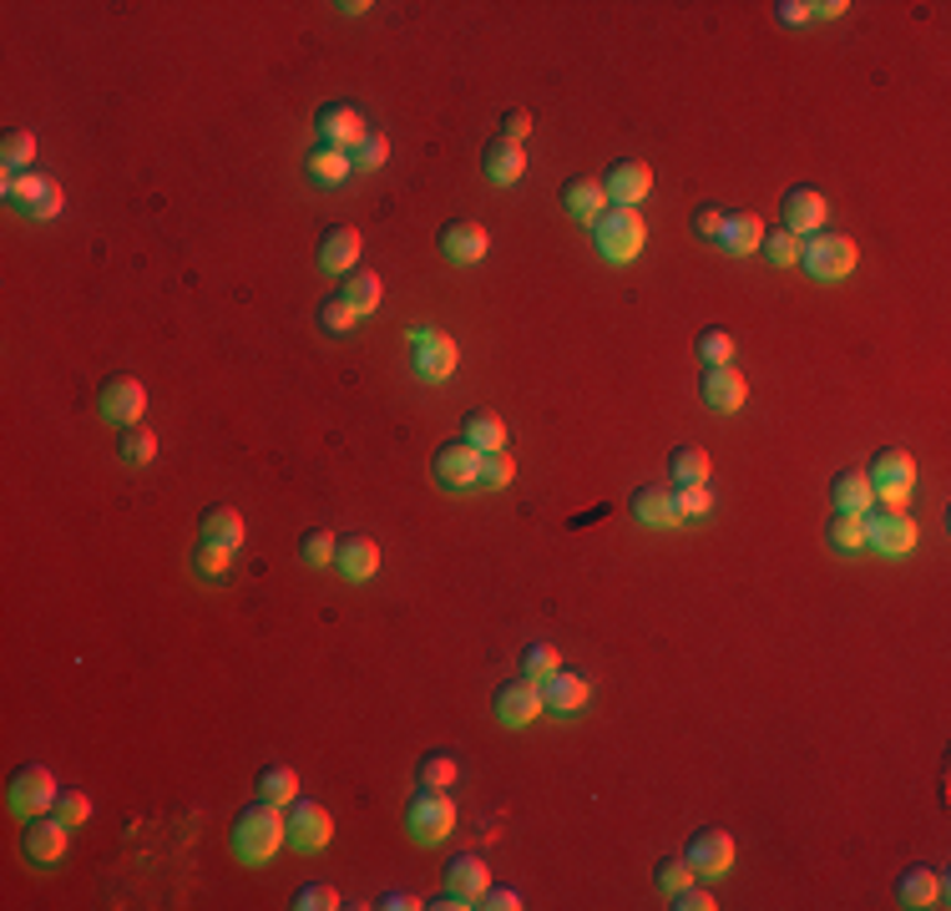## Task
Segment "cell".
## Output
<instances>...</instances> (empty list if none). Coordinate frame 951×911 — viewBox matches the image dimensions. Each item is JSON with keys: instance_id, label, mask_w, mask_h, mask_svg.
<instances>
[{"instance_id": "6da1fadb", "label": "cell", "mask_w": 951, "mask_h": 911, "mask_svg": "<svg viewBox=\"0 0 951 911\" xmlns=\"http://www.w3.org/2000/svg\"><path fill=\"white\" fill-rule=\"evenodd\" d=\"M284 840H289V816H284V805H274V800L249 805V810L233 820V856L238 861H249V866L274 861V851Z\"/></svg>"}, {"instance_id": "7a4b0ae2", "label": "cell", "mask_w": 951, "mask_h": 911, "mask_svg": "<svg viewBox=\"0 0 951 911\" xmlns=\"http://www.w3.org/2000/svg\"><path fill=\"white\" fill-rule=\"evenodd\" d=\"M593 239H597V253H603V259L628 264V259L642 253V243H648V223H642L638 208H607V213L593 223Z\"/></svg>"}, {"instance_id": "3957f363", "label": "cell", "mask_w": 951, "mask_h": 911, "mask_svg": "<svg viewBox=\"0 0 951 911\" xmlns=\"http://www.w3.org/2000/svg\"><path fill=\"white\" fill-rule=\"evenodd\" d=\"M856 239H845V233H809L805 243H800V264H805L809 279H821V284H835V279H845L850 269H856Z\"/></svg>"}, {"instance_id": "277c9868", "label": "cell", "mask_w": 951, "mask_h": 911, "mask_svg": "<svg viewBox=\"0 0 951 911\" xmlns=\"http://www.w3.org/2000/svg\"><path fill=\"white\" fill-rule=\"evenodd\" d=\"M0 192H6V208L21 218H56L66 208V192L51 178H41V172H15V178H6Z\"/></svg>"}, {"instance_id": "5b68a950", "label": "cell", "mask_w": 951, "mask_h": 911, "mask_svg": "<svg viewBox=\"0 0 951 911\" xmlns=\"http://www.w3.org/2000/svg\"><path fill=\"white\" fill-rule=\"evenodd\" d=\"M405 826H410V836L420 846H436V840H446L456 830V800L446 790H420L410 800V810H405Z\"/></svg>"}, {"instance_id": "8992f818", "label": "cell", "mask_w": 951, "mask_h": 911, "mask_svg": "<svg viewBox=\"0 0 951 911\" xmlns=\"http://www.w3.org/2000/svg\"><path fill=\"white\" fill-rule=\"evenodd\" d=\"M870 492H876V502H886V506H901L906 496H911V486H916V461L906 451H880L876 461H870Z\"/></svg>"}, {"instance_id": "52a82bcc", "label": "cell", "mask_w": 951, "mask_h": 911, "mask_svg": "<svg viewBox=\"0 0 951 911\" xmlns=\"http://www.w3.org/2000/svg\"><path fill=\"white\" fill-rule=\"evenodd\" d=\"M866 547L880 557H906L916 547V522L901 506H886V512H866Z\"/></svg>"}, {"instance_id": "ba28073f", "label": "cell", "mask_w": 951, "mask_h": 911, "mask_svg": "<svg viewBox=\"0 0 951 911\" xmlns=\"http://www.w3.org/2000/svg\"><path fill=\"white\" fill-rule=\"evenodd\" d=\"M56 779H51V769L46 765H25V769H15V779H11V810L15 816H41V810H56Z\"/></svg>"}, {"instance_id": "9c48e42d", "label": "cell", "mask_w": 951, "mask_h": 911, "mask_svg": "<svg viewBox=\"0 0 951 911\" xmlns=\"http://www.w3.org/2000/svg\"><path fill=\"white\" fill-rule=\"evenodd\" d=\"M410 345H416V375L430 385L440 380H451L456 375V339L451 335H440V329H410Z\"/></svg>"}, {"instance_id": "30bf717a", "label": "cell", "mask_w": 951, "mask_h": 911, "mask_svg": "<svg viewBox=\"0 0 951 911\" xmlns=\"http://www.w3.org/2000/svg\"><path fill=\"white\" fill-rule=\"evenodd\" d=\"M96 410H102V420H112V426H137V416L147 410L143 380H132V375H112V380L102 385V396H96Z\"/></svg>"}, {"instance_id": "8fae6325", "label": "cell", "mask_w": 951, "mask_h": 911, "mask_svg": "<svg viewBox=\"0 0 951 911\" xmlns=\"http://www.w3.org/2000/svg\"><path fill=\"white\" fill-rule=\"evenodd\" d=\"M330 836H334L330 810H324L320 800H304V795H299L294 810H289V846H294V851H324Z\"/></svg>"}, {"instance_id": "7c38bea8", "label": "cell", "mask_w": 951, "mask_h": 911, "mask_svg": "<svg viewBox=\"0 0 951 911\" xmlns=\"http://www.w3.org/2000/svg\"><path fill=\"white\" fill-rule=\"evenodd\" d=\"M542 709H547V704H542V683H532L526 673L497 689V720L506 724V730H526V724H532Z\"/></svg>"}, {"instance_id": "4fadbf2b", "label": "cell", "mask_w": 951, "mask_h": 911, "mask_svg": "<svg viewBox=\"0 0 951 911\" xmlns=\"http://www.w3.org/2000/svg\"><path fill=\"white\" fill-rule=\"evenodd\" d=\"M683 861L693 866V876L713 881V876H724L729 866H734V836H729V830H699V836L689 840Z\"/></svg>"}, {"instance_id": "5bb4252c", "label": "cell", "mask_w": 951, "mask_h": 911, "mask_svg": "<svg viewBox=\"0 0 951 911\" xmlns=\"http://www.w3.org/2000/svg\"><path fill=\"white\" fill-rule=\"evenodd\" d=\"M603 192L613 208H638L648 192H654V172H648V163H613L603 178Z\"/></svg>"}, {"instance_id": "9a60e30c", "label": "cell", "mask_w": 951, "mask_h": 911, "mask_svg": "<svg viewBox=\"0 0 951 911\" xmlns=\"http://www.w3.org/2000/svg\"><path fill=\"white\" fill-rule=\"evenodd\" d=\"M314 133H320L324 147H339V153H355L359 143H365V117H359L355 107H345V102H334V107L320 112V122H314Z\"/></svg>"}, {"instance_id": "2e32d148", "label": "cell", "mask_w": 951, "mask_h": 911, "mask_svg": "<svg viewBox=\"0 0 951 911\" xmlns=\"http://www.w3.org/2000/svg\"><path fill=\"white\" fill-rule=\"evenodd\" d=\"M476 477H481V451H476L471 441H451L436 451V481L440 486H451V492H461V486H476Z\"/></svg>"}, {"instance_id": "e0dca14e", "label": "cell", "mask_w": 951, "mask_h": 911, "mask_svg": "<svg viewBox=\"0 0 951 911\" xmlns=\"http://www.w3.org/2000/svg\"><path fill=\"white\" fill-rule=\"evenodd\" d=\"M780 213H785V233H795V239H809V233H821L825 228V198L815 188H790L785 203H780Z\"/></svg>"}, {"instance_id": "ac0fdd59", "label": "cell", "mask_w": 951, "mask_h": 911, "mask_svg": "<svg viewBox=\"0 0 951 911\" xmlns=\"http://www.w3.org/2000/svg\"><path fill=\"white\" fill-rule=\"evenodd\" d=\"M66 830H72V826H61V820H41V816H31V820H25V836H21L25 861H36V866H56L61 856H66Z\"/></svg>"}, {"instance_id": "d6986e66", "label": "cell", "mask_w": 951, "mask_h": 911, "mask_svg": "<svg viewBox=\"0 0 951 911\" xmlns=\"http://www.w3.org/2000/svg\"><path fill=\"white\" fill-rule=\"evenodd\" d=\"M699 396L709 410H719V416H729V410H739L744 400H750V385H744V375L734 370V365H713L709 375H703Z\"/></svg>"}, {"instance_id": "ffe728a7", "label": "cell", "mask_w": 951, "mask_h": 911, "mask_svg": "<svg viewBox=\"0 0 951 911\" xmlns=\"http://www.w3.org/2000/svg\"><path fill=\"white\" fill-rule=\"evenodd\" d=\"M587 699H593V683H587L583 673L557 669L552 679H542V704H547L552 714H583Z\"/></svg>"}, {"instance_id": "44dd1931", "label": "cell", "mask_w": 951, "mask_h": 911, "mask_svg": "<svg viewBox=\"0 0 951 911\" xmlns=\"http://www.w3.org/2000/svg\"><path fill=\"white\" fill-rule=\"evenodd\" d=\"M487 249H491V239H487V228L481 223H451L446 233H440V253H446L451 264H461V269L481 264Z\"/></svg>"}, {"instance_id": "7402d4cb", "label": "cell", "mask_w": 951, "mask_h": 911, "mask_svg": "<svg viewBox=\"0 0 951 911\" xmlns=\"http://www.w3.org/2000/svg\"><path fill=\"white\" fill-rule=\"evenodd\" d=\"M359 249H365V239H359V228H330L320 243V269H330V274H355L359 269Z\"/></svg>"}, {"instance_id": "603a6c76", "label": "cell", "mask_w": 951, "mask_h": 911, "mask_svg": "<svg viewBox=\"0 0 951 911\" xmlns=\"http://www.w3.org/2000/svg\"><path fill=\"white\" fill-rule=\"evenodd\" d=\"M896 901L901 907H941L947 901V881H941L937 871H927V866H911V871L896 881Z\"/></svg>"}, {"instance_id": "cb8c5ba5", "label": "cell", "mask_w": 951, "mask_h": 911, "mask_svg": "<svg viewBox=\"0 0 951 911\" xmlns=\"http://www.w3.org/2000/svg\"><path fill=\"white\" fill-rule=\"evenodd\" d=\"M334 563H339V573H345L349 583H369V577L380 573V547L369 537H349V542H339Z\"/></svg>"}, {"instance_id": "d4e9b609", "label": "cell", "mask_w": 951, "mask_h": 911, "mask_svg": "<svg viewBox=\"0 0 951 911\" xmlns=\"http://www.w3.org/2000/svg\"><path fill=\"white\" fill-rule=\"evenodd\" d=\"M562 203H567L572 218H583V223H597V218L607 213V192L597 178H572L567 188H562Z\"/></svg>"}, {"instance_id": "484cf974", "label": "cell", "mask_w": 951, "mask_h": 911, "mask_svg": "<svg viewBox=\"0 0 951 911\" xmlns=\"http://www.w3.org/2000/svg\"><path fill=\"white\" fill-rule=\"evenodd\" d=\"M198 537L208 542V547H223V552H238L243 547V516L233 512V506H213V512L202 516Z\"/></svg>"}, {"instance_id": "4316f807", "label": "cell", "mask_w": 951, "mask_h": 911, "mask_svg": "<svg viewBox=\"0 0 951 911\" xmlns=\"http://www.w3.org/2000/svg\"><path fill=\"white\" fill-rule=\"evenodd\" d=\"M835 496V512H850V516H866L876 506V492H870V477L866 471H840L830 486Z\"/></svg>"}, {"instance_id": "83f0119b", "label": "cell", "mask_w": 951, "mask_h": 911, "mask_svg": "<svg viewBox=\"0 0 951 911\" xmlns=\"http://www.w3.org/2000/svg\"><path fill=\"white\" fill-rule=\"evenodd\" d=\"M481 163H487V178H491V182H501V188H512V182H522V172H526V153H522V143H506V137H501V143H491Z\"/></svg>"}, {"instance_id": "f1b7e54d", "label": "cell", "mask_w": 951, "mask_h": 911, "mask_svg": "<svg viewBox=\"0 0 951 911\" xmlns=\"http://www.w3.org/2000/svg\"><path fill=\"white\" fill-rule=\"evenodd\" d=\"M633 516H638L642 527H678V522H683L678 506H673V492H663V486H642V492L633 496Z\"/></svg>"}, {"instance_id": "f546056e", "label": "cell", "mask_w": 951, "mask_h": 911, "mask_svg": "<svg viewBox=\"0 0 951 911\" xmlns=\"http://www.w3.org/2000/svg\"><path fill=\"white\" fill-rule=\"evenodd\" d=\"M760 243H764L760 218H750V213H729L724 218V239H719V249H724V253H734V259H750V253H760Z\"/></svg>"}, {"instance_id": "4dcf8cb0", "label": "cell", "mask_w": 951, "mask_h": 911, "mask_svg": "<svg viewBox=\"0 0 951 911\" xmlns=\"http://www.w3.org/2000/svg\"><path fill=\"white\" fill-rule=\"evenodd\" d=\"M380 294L385 289H380V274H375V269H355V274H345V289H339V300H345L359 320L380 310Z\"/></svg>"}, {"instance_id": "1f68e13d", "label": "cell", "mask_w": 951, "mask_h": 911, "mask_svg": "<svg viewBox=\"0 0 951 911\" xmlns=\"http://www.w3.org/2000/svg\"><path fill=\"white\" fill-rule=\"evenodd\" d=\"M446 887L461 891V897H471V901H481V891L491 887L487 861H481V856H456L451 871H446Z\"/></svg>"}, {"instance_id": "d6a6232c", "label": "cell", "mask_w": 951, "mask_h": 911, "mask_svg": "<svg viewBox=\"0 0 951 911\" xmlns=\"http://www.w3.org/2000/svg\"><path fill=\"white\" fill-rule=\"evenodd\" d=\"M310 172H314V182H324V188H339V182L355 172V163H349V153H339V147H314L310 153Z\"/></svg>"}, {"instance_id": "836d02e7", "label": "cell", "mask_w": 951, "mask_h": 911, "mask_svg": "<svg viewBox=\"0 0 951 911\" xmlns=\"http://www.w3.org/2000/svg\"><path fill=\"white\" fill-rule=\"evenodd\" d=\"M668 467H673L678 486H703V481H709V471H713V461H709V451H703V446H678Z\"/></svg>"}, {"instance_id": "e575fe53", "label": "cell", "mask_w": 951, "mask_h": 911, "mask_svg": "<svg viewBox=\"0 0 951 911\" xmlns=\"http://www.w3.org/2000/svg\"><path fill=\"white\" fill-rule=\"evenodd\" d=\"M461 441H471L476 451H501V446H506V426H501L491 410H471V416H466Z\"/></svg>"}, {"instance_id": "d590c367", "label": "cell", "mask_w": 951, "mask_h": 911, "mask_svg": "<svg viewBox=\"0 0 951 911\" xmlns=\"http://www.w3.org/2000/svg\"><path fill=\"white\" fill-rule=\"evenodd\" d=\"M0 163H6V172H31V163H36V133H25V127H15V133H6V143H0Z\"/></svg>"}, {"instance_id": "8d00e7d4", "label": "cell", "mask_w": 951, "mask_h": 911, "mask_svg": "<svg viewBox=\"0 0 951 911\" xmlns=\"http://www.w3.org/2000/svg\"><path fill=\"white\" fill-rule=\"evenodd\" d=\"M259 800H274V805H294L299 800V775L289 765H269L259 775Z\"/></svg>"}, {"instance_id": "74e56055", "label": "cell", "mask_w": 951, "mask_h": 911, "mask_svg": "<svg viewBox=\"0 0 951 911\" xmlns=\"http://www.w3.org/2000/svg\"><path fill=\"white\" fill-rule=\"evenodd\" d=\"M825 537H830V552H845V557H850V552L866 547V516L835 512V522H830V532H825Z\"/></svg>"}, {"instance_id": "f35d334b", "label": "cell", "mask_w": 951, "mask_h": 911, "mask_svg": "<svg viewBox=\"0 0 951 911\" xmlns=\"http://www.w3.org/2000/svg\"><path fill=\"white\" fill-rule=\"evenodd\" d=\"M557 669H562V653H557V648H552V643H532V648H526L522 673H526V679H532V683L552 679V673H557Z\"/></svg>"}, {"instance_id": "ab89813d", "label": "cell", "mask_w": 951, "mask_h": 911, "mask_svg": "<svg viewBox=\"0 0 951 911\" xmlns=\"http://www.w3.org/2000/svg\"><path fill=\"white\" fill-rule=\"evenodd\" d=\"M764 259H770L774 269H790V264H800V239L795 233H785V228H780V233H764Z\"/></svg>"}, {"instance_id": "60d3db41", "label": "cell", "mask_w": 951, "mask_h": 911, "mask_svg": "<svg viewBox=\"0 0 951 911\" xmlns=\"http://www.w3.org/2000/svg\"><path fill=\"white\" fill-rule=\"evenodd\" d=\"M157 456V436L143 431V426H127V436H122V461H132V467H147Z\"/></svg>"}, {"instance_id": "b9f144b4", "label": "cell", "mask_w": 951, "mask_h": 911, "mask_svg": "<svg viewBox=\"0 0 951 911\" xmlns=\"http://www.w3.org/2000/svg\"><path fill=\"white\" fill-rule=\"evenodd\" d=\"M355 320H359V314L349 310L339 294L320 304V329H324V335H349V329H355Z\"/></svg>"}, {"instance_id": "7bdbcfd3", "label": "cell", "mask_w": 951, "mask_h": 911, "mask_svg": "<svg viewBox=\"0 0 951 911\" xmlns=\"http://www.w3.org/2000/svg\"><path fill=\"white\" fill-rule=\"evenodd\" d=\"M56 820L61 826H86L92 820V795H82V790H61L56 795Z\"/></svg>"}, {"instance_id": "ee69618b", "label": "cell", "mask_w": 951, "mask_h": 911, "mask_svg": "<svg viewBox=\"0 0 951 911\" xmlns=\"http://www.w3.org/2000/svg\"><path fill=\"white\" fill-rule=\"evenodd\" d=\"M506 481H512V456L481 451V477H476V486H487V492H501Z\"/></svg>"}, {"instance_id": "f6af8a7d", "label": "cell", "mask_w": 951, "mask_h": 911, "mask_svg": "<svg viewBox=\"0 0 951 911\" xmlns=\"http://www.w3.org/2000/svg\"><path fill=\"white\" fill-rule=\"evenodd\" d=\"M385 157H390V143L380 133H365V143L349 153V163H355V172H375V168H385Z\"/></svg>"}, {"instance_id": "bcb514c9", "label": "cell", "mask_w": 951, "mask_h": 911, "mask_svg": "<svg viewBox=\"0 0 951 911\" xmlns=\"http://www.w3.org/2000/svg\"><path fill=\"white\" fill-rule=\"evenodd\" d=\"M456 779V760L451 755H426L420 760V790H446Z\"/></svg>"}, {"instance_id": "7dc6e473", "label": "cell", "mask_w": 951, "mask_h": 911, "mask_svg": "<svg viewBox=\"0 0 951 911\" xmlns=\"http://www.w3.org/2000/svg\"><path fill=\"white\" fill-rule=\"evenodd\" d=\"M339 907V891L324 887V881H310V887L294 891V911H334Z\"/></svg>"}, {"instance_id": "c3c4849f", "label": "cell", "mask_w": 951, "mask_h": 911, "mask_svg": "<svg viewBox=\"0 0 951 911\" xmlns=\"http://www.w3.org/2000/svg\"><path fill=\"white\" fill-rule=\"evenodd\" d=\"M699 360L709 365V370H713V365H729V360H734V339H729L724 329H703V339H699Z\"/></svg>"}, {"instance_id": "681fc988", "label": "cell", "mask_w": 951, "mask_h": 911, "mask_svg": "<svg viewBox=\"0 0 951 911\" xmlns=\"http://www.w3.org/2000/svg\"><path fill=\"white\" fill-rule=\"evenodd\" d=\"M334 537L330 532H304V542H299V557H304V567H324V563H334Z\"/></svg>"}, {"instance_id": "f907efd6", "label": "cell", "mask_w": 951, "mask_h": 911, "mask_svg": "<svg viewBox=\"0 0 951 911\" xmlns=\"http://www.w3.org/2000/svg\"><path fill=\"white\" fill-rule=\"evenodd\" d=\"M673 506H678V516H709L713 512V496H709V486H678Z\"/></svg>"}, {"instance_id": "816d5d0a", "label": "cell", "mask_w": 951, "mask_h": 911, "mask_svg": "<svg viewBox=\"0 0 951 911\" xmlns=\"http://www.w3.org/2000/svg\"><path fill=\"white\" fill-rule=\"evenodd\" d=\"M683 887H693V866L689 861H663L658 866V891H663V897H673V891H683Z\"/></svg>"}, {"instance_id": "f5cc1de1", "label": "cell", "mask_w": 951, "mask_h": 911, "mask_svg": "<svg viewBox=\"0 0 951 911\" xmlns=\"http://www.w3.org/2000/svg\"><path fill=\"white\" fill-rule=\"evenodd\" d=\"M724 218L729 213H719V208H699V213H693V233H699L703 243H719L724 239Z\"/></svg>"}, {"instance_id": "db71d44e", "label": "cell", "mask_w": 951, "mask_h": 911, "mask_svg": "<svg viewBox=\"0 0 951 911\" xmlns=\"http://www.w3.org/2000/svg\"><path fill=\"white\" fill-rule=\"evenodd\" d=\"M476 907H487V911H522V897H516L512 887H487Z\"/></svg>"}, {"instance_id": "11a10c76", "label": "cell", "mask_w": 951, "mask_h": 911, "mask_svg": "<svg viewBox=\"0 0 951 911\" xmlns=\"http://www.w3.org/2000/svg\"><path fill=\"white\" fill-rule=\"evenodd\" d=\"M668 907H673V911H709L713 897L703 887H683V891H673V897H668Z\"/></svg>"}, {"instance_id": "9f6ffc18", "label": "cell", "mask_w": 951, "mask_h": 911, "mask_svg": "<svg viewBox=\"0 0 951 911\" xmlns=\"http://www.w3.org/2000/svg\"><path fill=\"white\" fill-rule=\"evenodd\" d=\"M228 557H233V552H223V547H208V542H198V552H192V563H198L208 577H218V573H223V567H228Z\"/></svg>"}, {"instance_id": "6f0895ef", "label": "cell", "mask_w": 951, "mask_h": 911, "mask_svg": "<svg viewBox=\"0 0 951 911\" xmlns=\"http://www.w3.org/2000/svg\"><path fill=\"white\" fill-rule=\"evenodd\" d=\"M501 133H506V143H522V137L532 133V112L512 107V112H506V117H501Z\"/></svg>"}, {"instance_id": "680465c9", "label": "cell", "mask_w": 951, "mask_h": 911, "mask_svg": "<svg viewBox=\"0 0 951 911\" xmlns=\"http://www.w3.org/2000/svg\"><path fill=\"white\" fill-rule=\"evenodd\" d=\"M774 15H780L785 25H805V21H815L805 0H780V6H774Z\"/></svg>"}, {"instance_id": "91938a15", "label": "cell", "mask_w": 951, "mask_h": 911, "mask_svg": "<svg viewBox=\"0 0 951 911\" xmlns=\"http://www.w3.org/2000/svg\"><path fill=\"white\" fill-rule=\"evenodd\" d=\"M430 907H436V911H466V907H476V901H471V897H461V891H451V887H446L436 901H430Z\"/></svg>"}, {"instance_id": "94428289", "label": "cell", "mask_w": 951, "mask_h": 911, "mask_svg": "<svg viewBox=\"0 0 951 911\" xmlns=\"http://www.w3.org/2000/svg\"><path fill=\"white\" fill-rule=\"evenodd\" d=\"M380 907H385V911H416V907H420V901H416V897H410V891H390V897H385V901H380Z\"/></svg>"}, {"instance_id": "6125c7cd", "label": "cell", "mask_w": 951, "mask_h": 911, "mask_svg": "<svg viewBox=\"0 0 951 911\" xmlns=\"http://www.w3.org/2000/svg\"><path fill=\"white\" fill-rule=\"evenodd\" d=\"M845 11H850L845 0H825V6H809V15H821V21H840Z\"/></svg>"}, {"instance_id": "be15d7a7", "label": "cell", "mask_w": 951, "mask_h": 911, "mask_svg": "<svg viewBox=\"0 0 951 911\" xmlns=\"http://www.w3.org/2000/svg\"><path fill=\"white\" fill-rule=\"evenodd\" d=\"M339 11H345V15H365V11H369V0H345Z\"/></svg>"}]
</instances>
